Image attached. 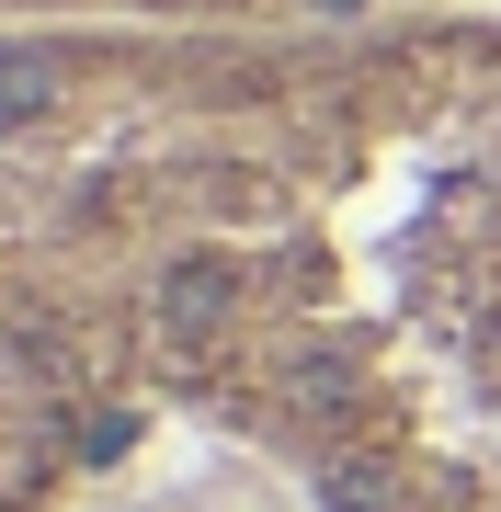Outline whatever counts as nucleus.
I'll return each mask as SVG.
<instances>
[{"label":"nucleus","instance_id":"nucleus-1","mask_svg":"<svg viewBox=\"0 0 501 512\" xmlns=\"http://www.w3.org/2000/svg\"><path fill=\"white\" fill-rule=\"evenodd\" d=\"M501 160V12L0 35V512L126 490Z\"/></svg>","mask_w":501,"mask_h":512},{"label":"nucleus","instance_id":"nucleus-2","mask_svg":"<svg viewBox=\"0 0 501 512\" xmlns=\"http://www.w3.org/2000/svg\"><path fill=\"white\" fill-rule=\"evenodd\" d=\"M456 0H0V35H240V23H399Z\"/></svg>","mask_w":501,"mask_h":512}]
</instances>
